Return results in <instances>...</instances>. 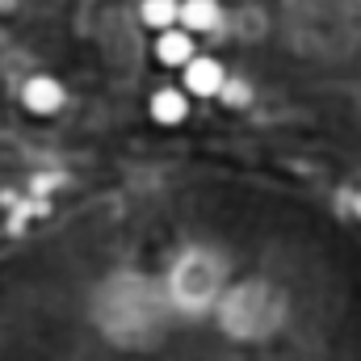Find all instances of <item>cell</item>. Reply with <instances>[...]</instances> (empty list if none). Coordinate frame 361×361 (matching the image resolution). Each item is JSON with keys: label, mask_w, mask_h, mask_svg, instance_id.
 <instances>
[{"label": "cell", "mask_w": 361, "mask_h": 361, "mask_svg": "<svg viewBox=\"0 0 361 361\" xmlns=\"http://www.w3.org/2000/svg\"><path fill=\"white\" fill-rule=\"evenodd\" d=\"M63 101H68V92H63V85H59L55 76H30V80L21 85V105H25L30 114L51 118V114L63 109Z\"/></svg>", "instance_id": "1"}, {"label": "cell", "mask_w": 361, "mask_h": 361, "mask_svg": "<svg viewBox=\"0 0 361 361\" xmlns=\"http://www.w3.org/2000/svg\"><path fill=\"white\" fill-rule=\"evenodd\" d=\"M185 92H197V97H214V92H223V85H227V72H223V63H214V59H189L185 68Z\"/></svg>", "instance_id": "2"}, {"label": "cell", "mask_w": 361, "mask_h": 361, "mask_svg": "<svg viewBox=\"0 0 361 361\" xmlns=\"http://www.w3.org/2000/svg\"><path fill=\"white\" fill-rule=\"evenodd\" d=\"M156 59L164 63V68H185L189 59H193V34L189 30H164L160 38H156Z\"/></svg>", "instance_id": "3"}, {"label": "cell", "mask_w": 361, "mask_h": 361, "mask_svg": "<svg viewBox=\"0 0 361 361\" xmlns=\"http://www.w3.org/2000/svg\"><path fill=\"white\" fill-rule=\"evenodd\" d=\"M152 122H160V126H180L185 118H189V97L180 89H160L152 92Z\"/></svg>", "instance_id": "4"}, {"label": "cell", "mask_w": 361, "mask_h": 361, "mask_svg": "<svg viewBox=\"0 0 361 361\" xmlns=\"http://www.w3.org/2000/svg\"><path fill=\"white\" fill-rule=\"evenodd\" d=\"M219 25V4L214 0H180V30H214Z\"/></svg>", "instance_id": "5"}, {"label": "cell", "mask_w": 361, "mask_h": 361, "mask_svg": "<svg viewBox=\"0 0 361 361\" xmlns=\"http://www.w3.org/2000/svg\"><path fill=\"white\" fill-rule=\"evenodd\" d=\"M139 17H143L147 30H160L164 34V30H173L180 21V4L177 0H143L139 4Z\"/></svg>", "instance_id": "6"}]
</instances>
